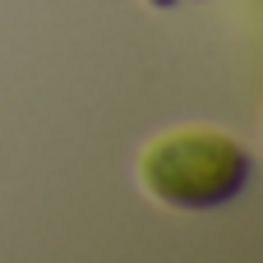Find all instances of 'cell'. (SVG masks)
Returning <instances> with one entry per match:
<instances>
[{
  "instance_id": "6da1fadb",
  "label": "cell",
  "mask_w": 263,
  "mask_h": 263,
  "mask_svg": "<svg viewBox=\"0 0 263 263\" xmlns=\"http://www.w3.org/2000/svg\"><path fill=\"white\" fill-rule=\"evenodd\" d=\"M250 180V153L217 129H176L143 153V190L180 213L231 203Z\"/></svg>"
}]
</instances>
